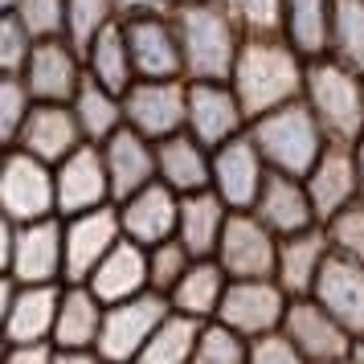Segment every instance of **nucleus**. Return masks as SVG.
I'll list each match as a JSON object with an SVG mask.
<instances>
[{"label":"nucleus","mask_w":364,"mask_h":364,"mask_svg":"<svg viewBox=\"0 0 364 364\" xmlns=\"http://www.w3.org/2000/svg\"><path fill=\"white\" fill-rule=\"evenodd\" d=\"M311 299L352 340L364 336V262L328 254V262H323V270L311 287Z\"/></svg>","instance_id":"f3484780"},{"label":"nucleus","mask_w":364,"mask_h":364,"mask_svg":"<svg viewBox=\"0 0 364 364\" xmlns=\"http://www.w3.org/2000/svg\"><path fill=\"white\" fill-rule=\"evenodd\" d=\"M13 233H17V225L0 213V274H9V258H13Z\"/></svg>","instance_id":"de8ad7c7"},{"label":"nucleus","mask_w":364,"mask_h":364,"mask_svg":"<svg viewBox=\"0 0 364 364\" xmlns=\"http://www.w3.org/2000/svg\"><path fill=\"white\" fill-rule=\"evenodd\" d=\"M250 356V340L246 336H237L233 328L225 323H200L197 331V348H193V364H246Z\"/></svg>","instance_id":"e433bc0d"},{"label":"nucleus","mask_w":364,"mask_h":364,"mask_svg":"<svg viewBox=\"0 0 364 364\" xmlns=\"http://www.w3.org/2000/svg\"><path fill=\"white\" fill-rule=\"evenodd\" d=\"M328 254H331L328 237H323L319 225L287 233V237H279V250H274V274H270V279L279 282L291 299L311 295V287H315V279H319L323 262H328Z\"/></svg>","instance_id":"393cba45"},{"label":"nucleus","mask_w":364,"mask_h":364,"mask_svg":"<svg viewBox=\"0 0 364 364\" xmlns=\"http://www.w3.org/2000/svg\"><path fill=\"white\" fill-rule=\"evenodd\" d=\"M168 311H172L168 299L156 295V291H139L123 303H107L99 340H95V356L102 364H132Z\"/></svg>","instance_id":"39448f33"},{"label":"nucleus","mask_w":364,"mask_h":364,"mask_svg":"<svg viewBox=\"0 0 364 364\" xmlns=\"http://www.w3.org/2000/svg\"><path fill=\"white\" fill-rule=\"evenodd\" d=\"M287 303H291V295L274 279H230L213 319L246 340H258V336H270L282 328Z\"/></svg>","instance_id":"0eeeda50"},{"label":"nucleus","mask_w":364,"mask_h":364,"mask_svg":"<svg viewBox=\"0 0 364 364\" xmlns=\"http://www.w3.org/2000/svg\"><path fill=\"white\" fill-rule=\"evenodd\" d=\"M246 135L254 148L262 151L270 172H287V176H307V168L319 160V151L328 148V135L319 127V119L307 111V102H282L266 115L250 119Z\"/></svg>","instance_id":"20e7f679"},{"label":"nucleus","mask_w":364,"mask_h":364,"mask_svg":"<svg viewBox=\"0 0 364 364\" xmlns=\"http://www.w3.org/2000/svg\"><path fill=\"white\" fill-rule=\"evenodd\" d=\"M0 356H4V336H0Z\"/></svg>","instance_id":"5fc2aeb1"},{"label":"nucleus","mask_w":364,"mask_h":364,"mask_svg":"<svg viewBox=\"0 0 364 364\" xmlns=\"http://www.w3.org/2000/svg\"><path fill=\"white\" fill-rule=\"evenodd\" d=\"M86 287L102 299V307L148 291V250L135 246L132 237H119L115 246L102 254V262L86 274Z\"/></svg>","instance_id":"bb28decb"},{"label":"nucleus","mask_w":364,"mask_h":364,"mask_svg":"<svg viewBox=\"0 0 364 364\" xmlns=\"http://www.w3.org/2000/svg\"><path fill=\"white\" fill-rule=\"evenodd\" d=\"M246 364H307L299 356V348L282 336V331H270V336H258L250 340V356Z\"/></svg>","instance_id":"c03bdc74"},{"label":"nucleus","mask_w":364,"mask_h":364,"mask_svg":"<svg viewBox=\"0 0 364 364\" xmlns=\"http://www.w3.org/2000/svg\"><path fill=\"white\" fill-rule=\"evenodd\" d=\"M123 37H127L135 78H184L176 29L168 17H127Z\"/></svg>","instance_id":"aec40b11"},{"label":"nucleus","mask_w":364,"mask_h":364,"mask_svg":"<svg viewBox=\"0 0 364 364\" xmlns=\"http://www.w3.org/2000/svg\"><path fill=\"white\" fill-rule=\"evenodd\" d=\"M328 58L364 70V0H331Z\"/></svg>","instance_id":"f704fd0d"},{"label":"nucleus","mask_w":364,"mask_h":364,"mask_svg":"<svg viewBox=\"0 0 364 364\" xmlns=\"http://www.w3.org/2000/svg\"><path fill=\"white\" fill-rule=\"evenodd\" d=\"M102 151V168H107V181H111V200L132 197L135 188L156 181V144L144 139L132 127H119L99 144Z\"/></svg>","instance_id":"b1692460"},{"label":"nucleus","mask_w":364,"mask_h":364,"mask_svg":"<svg viewBox=\"0 0 364 364\" xmlns=\"http://www.w3.org/2000/svg\"><path fill=\"white\" fill-rule=\"evenodd\" d=\"M13 287H17V282L9 279V274H0V328H4V315H9V299H13Z\"/></svg>","instance_id":"3c124183"},{"label":"nucleus","mask_w":364,"mask_h":364,"mask_svg":"<svg viewBox=\"0 0 364 364\" xmlns=\"http://www.w3.org/2000/svg\"><path fill=\"white\" fill-rule=\"evenodd\" d=\"M319 230L328 237V250L352 262H364V205L352 200L340 213H331L328 221H319Z\"/></svg>","instance_id":"4c0bfd02"},{"label":"nucleus","mask_w":364,"mask_h":364,"mask_svg":"<svg viewBox=\"0 0 364 364\" xmlns=\"http://www.w3.org/2000/svg\"><path fill=\"white\" fill-rule=\"evenodd\" d=\"M200 323L188 315L168 311L160 319V328L148 336V344L139 348V356L132 364H193V348H197Z\"/></svg>","instance_id":"72a5a7b5"},{"label":"nucleus","mask_w":364,"mask_h":364,"mask_svg":"<svg viewBox=\"0 0 364 364\" xmlns=\"http://www.w3.org/2000/svg\"><path fill=\"white\" fill-rule=\"evenodd\" d=\"M29 50H33V33L17 21V13H4L0 17V74H21Z\"/></svg>","instance_id":"37998d69"},{"label":"nucleus","mask_w":364,"mask_h":364,"mask_svg":"<svg viewBox=\"0 0 364 364\" xmlns=\"http://www.w3.org/2000/svg\"><path fill=\"white\" fill-rule=\"evenodd\" d=\"M0 213L13 225L58 217V209H53V164L21 148H4V156H0Z\"/></svg>","instance_id":"423d86ee"},{"label":"nucleus","mask_w":364,"mask_h":364,"mask_svg":"<svg viewBox=\"0 0 364 364\" xmlns=\"http://www.w3.org/2000/svg\"><path fill=\"white\" fill-rule=\"evenodd\" d=\"M328 364H348V356H344V360H328Z\"/></svg>","instance_id":"6e6d98bb"},{"label":"nucleus","mask_w":364,"mask_h":364,"mask_svg":"<svg viewBox=\"0 0 364 364\" xmlns=\"http://www.w3.org/2000/svg\"><path fill=\"white\" fill-rule=\"evenodd\" d=\"M348 364H364V336L352 340V348H348Z\"/></svg>","instance_id":"603ef678"},{"label":"nucleus","mask_w":364,"mask_h":364,"mask_svg":"<svg viewBox=\"0 0 364 364\" xmlns=\"http://www.w3.org/2000/svg\"><path fill=\"white\" fill-rule=\"evenodd\" d=\"M70 111H74V123H78L86 144H102L111 132L123 127V95L99 86L95 78L78 82L74 99H70Z\"/></svg>","instance_id":"2f4dec72"},{"label":"nucleus","mask_w":364,"mask_h":364,"mask_svg":"<svg viewBox=\"0 0 364 364\" xmlns=\"http://www.w3.org/2000/svg\"><path fill=\"white\" fill-rule=\"evenodd\" d=\"M250 213L262 221L274 237H287V233L311 230L319 225L311 209V197L303 188V176H287V172H266L258 197L250 205Z\"/></svg>","instance_id":"412c9836"},{"label":"nucleus","mask_w":364,"mask_h":364,"mask_svg":"<svg viewBox=\"0 0 364 364\" xmlns=\"http://www.w3.org/2000/svg\"><path fill=\"white\" fill-rule=\"evenodd\" d=\"M303 66L307 58L282 33H246L237 46L230 70V86L246 119H258L282 102H295L303 95Z\"/></svg>","instance_id":"f257e3e1"},{"label":"nucleus","mask_w":364,"mask_h":364,"mask_svg":"<svg viewBox=\"0 0 364 364\" xmlns=\"http://www.w3.org/2000/svg\"><path fill=\"white\" fill-rule=\"evenodd\" d=\"M352 156H356V200L364 205V132L356 135V144H352Z\"/></svg>","instance_id":"8fccbe9b"},{"label":"nucleus","mask_w":364,"mask_h":364,"mask_svg":"<svg viewBox=\"0 0 364 364\" xmlns=\"http://www.w3.org/2000/svg\"><path fill=\"white\" fill-rule=\"evenodd\" d=\"M274 250H279V237L250 209H230L213 258L230 279H270L274 274Z\"/></svg>","instance_id":"1a4fd4ad"},{"label":"nucleus","mask_w":364,"mask_h":364,"mask_svg":"<svg viewBox=\"0 0 364 364\" xmlns=\"http://www.w3.org/2000/svg\"><path fill=\"white\" fill-rule=\"evenodd\" d=\"M115 4V17L127 21V17H168V9L176 0H111Z\"/></svg>","instance_id":"a18cd8bd"},{"label":"nucleus","mask_w":364,"mask_h":364,"mask_svg":"<svg viewBox=\"0 0 364 364\" xmlns=\"http://www.w3.org/2000/svg\"><path fill=\"white\" fill-rule=\"evenodd\" d=\"M50 364H102L95 352H74V348H53Z\"/></svg>","instance_id":"09e8293b"},{"label":"nucleus","mask_w":364,"mask_h":364,"mask_svg":"<svg viewBox=\"0 0 364 364\" xmlns=\"http://www.w3.org/2000/svg\"><path fill=\"white\" fill-rule=\"evenodd\" d=\"M225 217H230V205L217 197L213 188L184 193L181 205H176V242L193 258H213L217 237L225 230Z\"/></svg>","instance_id":"c85d7f7f"},{"label":"nucleus","mask_w":364,"mask_h":364,"mask_svg":"<svg viewBox=\"0 0 364 364\" xmlns=\"http://www.w3.org/2000/svg\"><path fill=\"white\" fill-rule=\"evenodd\" d=\"M303 188L311 197L315 221H328L331 213H340L344 205H352L356 200V156H352V144L328 139V148L319 151V160L307 168Z\"/></svg>","instance_id":"6ab92c4d"},{"label":"nucleus","mask_w":364,"mask_h":364,"mask_svg":"<svg viewBox=\"0 0 364 364\" xmlns=\"http://www.w3.org/2000/svg\"><path fill=\"white\" fill-rule=\"evenodd\" d=\"M242 33H279L282 0H221Z\"/></svg>","instance_id":"a19ab883"},{"label":"nucleus","mask_w":364,"mask_h":364,"mask_svg":"<svg viewBox=\"0 0 364 364\" xmlns=\"http://www.w3.org/2000/svg\"><path fill=\"white\" fill-rule=\"evenodd\" d=\"M115 17V4L111 0H66V17H62V37H66L74 50L82 53L90 46V37L102 33Z\"/></svg>","instance_id":"c9c22d12"},{"label":"nucleus","mask_w":364,"mask_h":364,"mask_svg":"<svg viewBox=\"0 0 364 364\" xmlns=\"http://www.w3.org/2000/svg\"><path fill=\"white\" fill-rule=\"evenodd\" d=\"M102 328V299L86 282H62L58 291V315H53V348H74V352H95Z\"/></svg>","instance_id":"a878e982"},{"label":"nucleus","mask_w":364,"mask_h":364,"mask_svg":"<svg viewBox=\"0 0 364 364\" xmlns=\"http://www.w3.org/2000/svg\"><path fill=\"white\" fill-rule=\"evenodd\" d=\"M13 4H17V0H0V17H4V13H13Z\"/></svg>","instance_id":"864d4df0"},{"label":"nucleus","mask_w":364,"mask_h":364,"mask_svg":"<svg viewBox=\"0 0 364 364\" xmlns=\"http://www.w3.org/2000/svg\"><path fill=\"white\" fill-rule=\"evenodd\" d=\"M53 344H4L0 364H50Z\"/></svg>","instance_id":"49530a36"},{"label":"nucleus","mask_w":364,"mask_h":364,"mask_svg":"<svg viewBox=\"0 0 364 364\" xmlns=\"http://www.w3.org/2000/svg\"><path fill=\"white\" fill-rule=\"evenodd\" d=\"M0 156H4V148H0Z\"/></svg>","instance_id":"4d7b16f0"},{"label":"nucleus","mask_w":364,"mask_h":364,"mask_svg":"<svg viewBox=\"0 0 364 364\" xmlns=\"http://www.w3.org/2000/svg\"><path fill=\"white\" fill-rule=\"evenodd\" d=\"M328 17L331 0H282L279 33L303 58H319V53H328Z\"/></svg>","instance_id":"473e14b6"},{"label":"nucleus","mask_w":364,"mask_h":364,"mask_svg":"<svg viewBox=\"0 0 364 364\" xmlns=\"http://www.w3.org/2000/svg\"><path fill=\"white\" fill-rule=\"evenodd\" d=\"M230 287V274L217 266V258H193L176 287L168 291V307L176 315H188L197 323H209L221 307V295Z\"/></svg>","instance_id":"c756f323"},{"label":"nucleus","mask_w":364,"mask_h":364,"mask_svg":"<svg viewBox=\"0 0 364 364\" xmlns=\"http://www.w3.org/2000/svg\"><path fill=\"white\" fill-rule=\"evenodd\" d=\"M176 29L184 82H230L233 58L242 46V29L221 0H176L168 9Z\"/></svg>","instance_id":"f03ea898"},{"label":"nucleus","mask_w":364,"mask_h":364,"mask_svg":"<svg viewBox=\"0 0 364 364\" xmlns=\"http://www.w3.org/2000/svg\"><path fill=\"white\" fill-rule=\"evenodd\" d=\"M102 205H115L102 151L99 144H78L66 160L53 164V209L58 217H74L86 209H102Z\"/></svg>","instance_id":"9d476101"},{"label":"nucleus","mask_w":364,"mask_h":364,"mask_svg":"<svg viewBox=\"0 0 364 364\" xmlns=\"http://www.w3.org/2000/svg\"><path fill=\"white\" fill-rule=\"evenodd\" d=\"M307 111L319 119V127L336 144H356L364 132V74L336 62L328 53L307 58L303 66V95Z\"/></svg>","instance_id":"7ed1b4c3"},{"label":"nucleus","mask_w":364,"mask_h":364,"mask_svg":"<svg viewBox=\"0 0 364 364\" xmlns=\"http://www.w3.org/2000/svg\"><path fill=\"white\" fill-rule=\"evenodd\" d=\"M360 74H364V70H360Z\"/></svg>","instance_id":"13d9d810"},{"label":"nucleus","mask_w":364,"mask_h":364,"mask_svg":"<svg viewBox=\"0 0 364 364\" xmlns=\"http://www.w3.org/2000/svg\"><path fill=\"white\" fill-rule=\"evenodd\" d=\"M82 66H86V78H95L99 86L115 90V95H123L135 82L127 37H123V21H111L102 33L90 37V46L82 50Z\"/></svg>","instance_id":"7c9ffc66"},{"label":"nucleus","mask_w":364,"mask_h":364,"mask_svg":"<svg viewBox=\"0 0 364 364\" xmlns=\"http://www.w3.org/2000/svg\"><path fill=\"white\" fill-rule=\"evenodd\" d=\"M282 336L299 348V356L307 364H328V360H344L348 348H352V336H348L336 319H331L311 295H299L287 303V315H282Z\"/></svg>","instance_id":"2eb2a0df"},{"label":"nucleus","mask_w":364,"mask_h":364,"mask_svg":"<svg viewBox=\"0 0 364 364\" xmlns=\"http://www.w3.org/2000/svg\"><path fill=\"white\" fill-rule=\"evenodd\" d=\"M123 233H119L115 205L62 217V282H86V274L102 262V254Z\"/></svg>","instance_id":"f8f14e48"},{"label":"nucleus","mask_w":364,"mask_h":364,"mask_svg":"<svg viewBox=\"0 0 364 364\" xmlns=\"http://www.w3.org/2000/svg\"><path fill=\"white\" fill-rule=\"evenodd\" d=\"M176 205L181 197L168 188V184L151 181L144 188H135L132 197L115 200V213H119V233L132 237L135 246H156V242H168L176 237Z\"/></svg>","instance_id":"dca6fc26"},{"label":"nucleus","mask_w":364,"mask_h":364,"mask_svg":"<svg viewBox=\"0 0 364 364\" xmlns=\"http://www.w3.org/2000/svg\"><path fill=\"white\" fill-rule=\"evenodd\" d=\"M33 107V95L25 90L21 74H0V148H13L25 115Z\"/></svg>","instance_id":"ea45409f"},{"label":"nucleus","mask_w":364,"mask_h":364,"mask_svg":"<svg viewBox=\"0 0 364 364\" xmlns=\"http://www.w3.org/2000/svg\"><path fill=\"white\" fill-rule=\"evenodd\" d=\"M62 282H17L4 315V344H50Z\"/></svg>","instance_id":"5701e85b"},{"label":"nucleus","mask_w":364,"mask_h":364,"mask_svg":"<svg viewBox=\"0 0 364 364\" xmlns=\"http://www.w3.org/2000/svg\"><path fill=\"white\" fill-rule=\"evenodd\" d=\"M156 181L168 184L176 197L209 188V148L188 132L156 139Z\"/></svg>","instance_id":"cd10ccee"},{"label":"nucleus","mask_w":364,"mask_h":364,"mask_svg":"<svg viewBox=\"0 0 364 364\" xmlns=\"http://www.w3.org/2000/svg\"><path fill=\"white\" fill-rule=\"evenodd\" d=\"M78 144H86V139H82V132H78V123H74L70 102H33L29 115H25V123H21L13 148L29 151V156L46 160V164H58V160H66Z\"/></svg>","instance_id":"4be33fe9"},{"label":"nucleus","mask_w":364,"mask_h":364,"mask_svg":"<svg viewBox=\"0 0 364 364\" xmlns=\"http://www.w3.org/2000/svg\"><path fill=\"white\" fill-rule=\"evenodd\" d=\"M188 262H193V254H188L176 237L148 246V291H156V295L168 299V291H172L176 279L188 270Z\"/></svg>","instance_id":"58836bf2"},{"label":"nucleus","mask_w":364,"mask_h":364,"mask_svg":"<svg viewBox=\"0 0 364 364\" xmlns=\"http://www.w3.org/2000/svg\"><path fill=\"white\" fill-rule=\"evenodd\" d=\"M246 123L250 119L230 82H188V90H184V132L200 139L209 151L233 135H242Z\"/></svg>","instance_id":"ddd939ff"},{"label":"nucleus","mask_w":364,"mask_h":364,"mask_svg":"<svg viewBox=\"0 0 364 364\" xmlns=\"http://www.w3.org/2000/svg\"><path fill=\"white\" fill-rule=\"evenodd\" d=\"M184 78H135L123 90V127L144 139H164L184 132Z\"/></svg>","instance_id":"6e6552de"},{"label":"nucleus","mask_w":364,"mask_h":364,"mask_svg":"<svg viewBox=\"0 0 364 364\" xmlns=\"http://www.w3.org/2000/svg\"><path fill=\"white\" fill-rule=\"evenodd\" d=\"M266 160L262 151L254 148V139L246 132L225 139V144H217L209 151V188H213L217 197L225 200L230 209H250L254 197H258V188L266 181Z\"/></svg>","instance_id":"4468645a"},{"label":"nucleus","mask_w":364,"mask_h":364,"mask_svg":"<svg viewBox=\"0 0 364 364\" xmlns=\"http://www.w3.org/2000/svg\"><path fill=\"white\" fill-rule=\"evenodd\" d=\"M82 78V53L66 37H37L25 66H21V82L33 95V102H70Z\"/></svg>","instance_id":"9b49d317"},{"label":"nucleus","mask_w":364,"mask_h":364,"mask_svg":"<svg viewBox=\"0 0 364 364\" xmlns=\"http://www.w3.org/2000/svg\"><path fill=\"white\" fill-rule=\"evenodd\" d=\"M13 282H62V217L25 221L13 233Z\"/></svg>","instance_id":"a211bd4d"},{"label":"nucleus","mask_w":364,"mask_h":364,"mask_svg":"<svg viewBox=\"0 0 364 364\" xmlns=\"http://www.w3.org/2000/svg\"><path fill=\"white\" fill-rule=\"evenodd\" d=\"M17 21L37 37H62V17H66V0H17L13 4Z\"/></svg>","instance_id":"79ce46f5"}]
</instances>
